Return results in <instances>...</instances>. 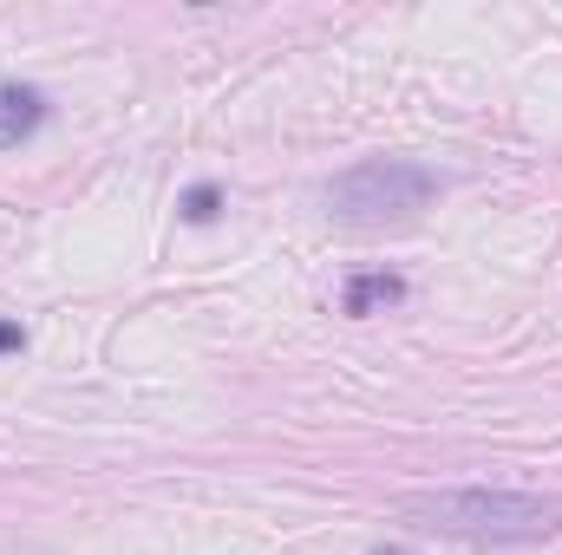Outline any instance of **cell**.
Instances as JSON below:
<instances>
[{
    "mask_svg": "<svg viewBox=\"0 0 562 555\" xmlns=\"http://www.w3.org/2000/svg\"><path fill=\"white\" fill-rule=\"evenodd\" d=\"M431 196H438V170H425L413 157H367L327 183V216L347 229H386V223L419 216Z\"/></svg>",
    "mask_w": 562,
    "mask_h": 555,
    "instance_id": "2",
    "label": "cell"
},
{
    "mask_svg": "<svg viewBox=\"0 0 562 555\" xmlns=\"http://www.w3.org/2000/svg\"><path fill=\"white\" fill-rule=\"evenodd\" d=\"M183 216H190V223H210V216H216V183H196V190L183 196Z\"/></svg>",
    "mask_w": 562,
    "mask_h": 555,
    "instance_id": "5",
    "label": "cell"
},
{
    "mask_svg": "<svg viewBox=\"0 0 562 555\" xmlns=\"http://www.w3.org/2000/svg\"><path fill=\"white\" fill-rule=\"evenodd\" d=\"M380 555H413V550H380Z\"/></svg>",
    "mask_w": 562,
    "mask_h": 555,
    "instance_id": "7",
    "label": "cell"
},
{
    "mask_svg": "<svg viewBox=\"0 0 562 555\" xmlns=\"http://www.w3.org/2000/svg\"><path fill=\"white\" fill-rule=\"evenodd\" d=\"M400 517H413L438 536L464 543H543L562 530V497L530 490H413L400 497Z\"/></svg>",
    "mask_w": 562,
    "mask_h": 555,
    "instance_id": "1",
    "label": "cell"
},
{
    "mask_svg": "<svg viewBox=\"0 0 562 555\" xmlns=\"http://www.w3.org/2000/svg\"><path fill=\"white\" fill-rule=\"evenodd\" d=\"M20 340H26V333H20V327H13V320H0V353H13V347H20Z\"/></svg>",
    "mask_w": 562,
    "mask_h": 555,
    "instance_id": "6",
    "label": "cell"
},
{
    "mask_svg": "<svg viewBox=\"0 0 562 555\" xmlns=\"http://www.w3.org/2000/svg\"><path fill=\"white\" fill-rule=\"evenodd\" d=\"M400 294H406L400 275H353L347 281V314H380V307H393Z\"/></svg>",
    "mask_w": 562,
    "mask_h": 555,
    "instance_id": "4",
    "label": "cell"
},
{
    "mask_svg": "<svg viewBox=\"0 0 562 555\" xmlns=\"http://www.w3.org/2000/svg\"><path fill=\"white\" fill-rule=\"evenodd\" d=\"M46 125V92H33V86H0V150H13V144H26L33 132Z\"/></svg>",
    "mask_w": 562,
    "mask_h": 555,
    "instance_id": "3",
    "label": "cell"
}]
</instances>
